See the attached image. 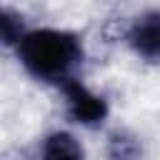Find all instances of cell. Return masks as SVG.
Wrapping results in <instances>:
<instances>
[{"mask_svg": "<svg viewBox=\"0 0 160 160\" xmlns=\"http://www.w3.org/2000/svg\"><path fill=\"white\" fill-rule=\"evenodd\" d=\"M15 55L30 78L62 88L68 80L78 78V70L85 60V48L75 32L58 28H35L22 32L15 45Z\"/></svg>", "mask_w": 160, "mask_h": 160, "instance_id": "cell-1", "label": "cell"}, {"mask_svg": "<svg viewBox=\"0 0 160 160\" xmlns=\"http://www.w3.org/2000/svg\"><path fill=\"white\" fill-rule=\"evenodd\" d=\"M65 95V112L72 122L82 125V128H100L108 120V100L98 92H92L88 85H82L78 78L68 80L62 88Z\"/></svg>", "mask_w": 160, "mask_h": 160, "instance_id": "cell-2", "label": "cell"}, {"mask_svg": "<svg viewBox=\"0 0 160 160\" xmlns=\"http://www.w3.org/2000/svg\"><path fill=\"white\" fill-rule=\"evenodd\" d=\"M128 48L145 62H160V10H145L128 28Z\"/></svg>", "mask_w": 160, "mask_h": 160, "instance_id": "cell-3", "label": "cell"}, {"mask_svg": "<svg viewBox=\"0 0 160 160\" xmlns=\"http://www.w3.org/2000/svg\"><path fill=\"white\" fill-rule=\"evenodd\" d=\"M40 158H50V160H58V158H82V148L80 142L65 132V130H55L50 135L42 138L40 148H38Z\"/></svg>", "mask_w": 160, "mask_h": 160, "instance_id": "cell-4", "label": "cell"}, {"mask_svg": "<svg viewBox=\"0 0 160 160\" xmlns=\"http://www.w3.org/2000/svg\"><path fill=\"white\" fill-rule=\"evenodd\" d=\"M22 32H25V28H22V18L20 15H15V12H10V10H5L2 12V40H5V45H18V40L22 38Z\"/></svg>", "mask_w": 160, "mask_h": 160, "instance_id": "cell-5", "label": "cell"}]
</instances>
